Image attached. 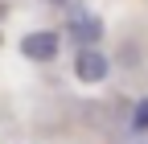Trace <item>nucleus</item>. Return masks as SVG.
Returning <instances> with one entry per match:
<instances>
[{
	"label": "nucleus",
	"mask_w": 148,
	"mask_h": 144,
	"mask_svg": "<svg viewBox=\"0 0 148 144\" xmlns=\"http://www.w3.org/2000/svg\"><path fill=\"white\" fill-rule=\"evenodd\" d=\"M74 70H78L82 82H99V78H107V58L99 49H82L78 62H74Z\"/></svg>",
	"instance_id": "obj_2"
},
{
	"label": "nucleus",
	"mask_w": 148,
	"mask_h": 144,
	"mask_svg": "<svg viewBox=\"0 0 148 144\" xmlns=\"http://www.w3.org/2000/svg\"><path fill=\"white\" fill-rule=\"evenodd\" d=\"M132 123H136V128H148V99H144V103H136V111H132Z\"/></svg>",
	"instance_id": "obj_4"
},
{
	"label": "nucleus",
	"mask_w": 148,
	"mask_h": 144,
	"mask_svg": "<svg viewBox=\"0 0 148 144\" xmlns=\"http://www.w3.org/2000/svg\"><path fill=\"white\" fill-rule=\"evenodd\" d=\"M25 58H37V62H49L53 53H58V33H29L21 41Z\"/></svg>",
	"instance_id": "obj_1"
},
{
	"label": "nucleus",
	"mask_w": 148,
	"mask_h": 144,
	"mask_svg": "<svg viewBox=\"0 0 148 144\" xmlns=\"http://www.w3.org/2000/svg\"><path fill=\"white\" fill-rule=\"evenodd\" d=\"M74 33H78V37H82V41H95V37H99V33H103V29H99V21H95V16H82V21H78V25H74Z\"/></svg>",
	"instance_id": "obj_3"
}]
</instances>
